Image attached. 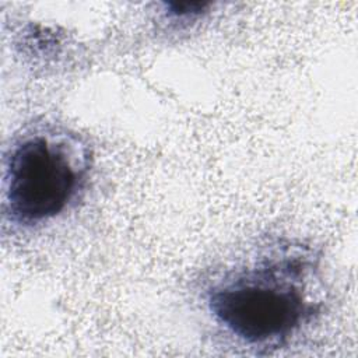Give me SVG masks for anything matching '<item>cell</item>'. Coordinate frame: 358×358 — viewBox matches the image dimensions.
Listing matches in <instances>:
<instances>
[{
  "label": "cell",
  "instance_id": "cell-1",
  "mask_svg": "<svg viewBox=\"0 0 358 358\" xmlns=\"http://www.w3.org/2000/svg\"><path fill=\"white\" fill-rule=\"evenodd\" d=\"M323 257L298 238L263 241L208 275L201 302L215 327L239 347L271 352L324 310Z\"/></svg>",
  "mask_w": 358,
  "mask_h": 358
},
{
  "label": "cell",
  "instance_id": "cell-2",
  "mask_svg": "<svg viewBox=\"0 0 358 358\" xmlns=\"http://www.w3.org/2000/svg\"><path fill=\"white\" fill-rule=\"evenodd\" d=\"M92 150L76 131L34 123L14 136L3 162V214L14 228L32 229L66 213L84 192Z\"/></svg>",
  "mask_w": 358,
  "mask_h": 358
},
{
  "label": "cell",
  "instance_id": "cell-3",
  "mask_svg": "<svg viewBox=\"0 0 358 358\" xmlns=\"http://www.w3.org/2000/svg\"><path fill=\"white\" fill-rule=\"evenodd\" d=\"M211 3L204 1H168L162 3L165 15L173 21H193L208 13Z\"/></svg>",
  "mask_w": 358,
  "mask_h": 358
}]
</instances>
